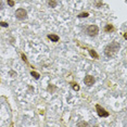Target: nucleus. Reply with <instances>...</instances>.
Here are the masks:
<instances>
[{
  "mask_svg": "<svg viewBox=\"0 0 127 127\" xmlns=\"http://www.w3.org/2000/svg\"><path fill=\"white\" fill-rule=\"evenodd\" d=\"M73 89H74V90H79V86H77V84H74V85H73Z\"/></svg>",
  "mask_w": 127,
  "mask_h": 127,
  "instance_id": "nucleus-13",
  "label": "nucleus"
},
{
  "mask_svg": "<svg viewBox=\"0 0 127 127\" xmlns=\"http://www.w3.org/2000/svg\"><path fill=\"white\" fill-rule=\"evenodd\" d=\"M48 4L50 5L51 8H56L57 7V1L56 0H48Z\"/></svg>",
  "mask_w": 127,
  "mask_h": 127,
  "instance_id": "nucleus-7",
  "label": "nucleus"
},
{
  "mask_svg": "<svg viewBox=\"0 0 127 127\" xmlns=\"http://www.w3.org/2000/svg\"><path fill=\"white\" fill-rule=\"evenodd\" d=\"M86 32H87L88 36L95 37V36L98 35V33H99V27H98L97 25H90V26L87 27V31Z\"/></svg>",
  "mask_w": 127,
  "mask_h": 127,
  "instance_id": "nucleus-2",
  "label": "nucleus"
},
{
  "mask_svg": "<svg viewBox=\"0 0 127 127\" xmlns=\"http://www.w3.org/2000/svg\"><path fill=\"white\" fill-rule=\"evenodd\" d=\"M15 18L20 20V21H23V20H26L27 18V12L26 10L24 9H18L15 11Z\"/></svg>",
  "mask_w": 127,
  "mask_h": 127,
  "instance_id": "nucleus-3",
  "label": "nucleus"
},
{
  "mask_svg": "<svg viewBox=\"0 0 127 127\" xmlns=\"http://www.w3.org/2000/svg\"><path fill=\"white\" fill-rule=\"evenodd\" d=\"M77 126H88V123L82 122V123H78V124H77Z\"/></svg>",
  "mask_w": 127,
  "mask_h": 127,
  "instance_id": "nucleus-12",
  "label": "nucleus"
},
{
  "mask_svg": "<svg viewBox=\"0 0 127 127\" xmlns=\"http://www.w3.org/2000/svg\"><path fill=\"white\" fill-rule=\"evenodd\" d=\"M89 53H90V56H91V57H94L95 59H98V57H99L96 52H95V51H92V50H89Z\"/></svg>",
  "mask_w": 127,
  "mask_h": 127,
  "instance_id": "nucleus-9",
  "label": "nucleus"
},
{
  "mask_svg": "<svg viewBox=\"0 0 127 127\" xmlns=\"http://www.w3.org/2000/svg\"><path fill=\"white\" fill-rule=\"evenodd\" d=\"M105 31L106 32H110V31H113V27L111 26V25H106L105 26Z\"/></svg>",
  "mask_w": 127,
  "mask_h": 127,
  "instance_id": "nucleus-11",
  "label": "nucleus"
},
{
  "mask_svg": "<svg viewBox=\"0 0 127 127\" xmlns=\"http://www.w3.org/2000/svg\"><path fill=\"white\" fill-rule=\"evenodd\" d=\"M22 58H23V60H24V61H26V57H25L24 54H23V56H22Z\"/></svg>",
  "mask_w": 127,
  "mask_h": 127,
  "instance_id": "nucleus-17",
  "label": "nucleus"
},
{
  "mask_svg": "<svg viewBox=\"0 0 127 127\" xmlns=\"http://www.w3.org/2000/svg\"><path fill=\"white\" fill-rule=\"evenodd\" d=\"M48 38L50 39L51 41H53V42L59 41V36H57V35H49V36H48Z\"/></svg>",
  "mask_w": 127,
  "mask_h": 127,
  "instance_id": "nucleus-6",
  "label": "nucleus"
},
{
  "mask_svg": "<svg viewBox=\"0 0 127 127\" xmlns=\"http://www.w3.org/2000/svg\"><path fill=\"white\" fill-rule=\"evenodd\" d=\"M84 82H85V84L87 86H92L95 84V78L91 75H87V76L85 77V79H84Z\"/></svg>",
  "mask_w": 127,
  "mask_h": 127,
  "instance_id": "nucleus-5",
  "label": "nucleus"
},
{
  "mask_svg": "<svg viewBox=\"0 0 127 127\" xmlns=\"http://www.w3.org/2000/svg\"><path fill=\"white\" fill-rule=\"evenodd\" d=\"M118 49H120V44H118V42H116V41L111 42V44L108 45L104 48V54H105V57H108V58L113 57L114 54L117 52Z\"/></svg>",
  "mask_w": 127,
  "mask_h": 127,
  "instance_id": "nucleus-1",
  "label": "nucleus"
},
{
  "mask_svg": "<svg viewBox=\"0 0 127 127\" xmlns=\"http://www.w3.org/2000/svg\"><path fill=\"white\" fill-rule=\"evenodd\" d=\"M0 25L3 27H8V23H4V22H0Z\"/></svg>",
  "mask_w": 127,
  "mask_h": 127,
  "instance_id": "nucleus-14",
  "label": "nucleus"
},
{
  "mask_svg": "<svg viewBox=\"0 0 127 127\" xmlns=\"http://www.w3.org/2000/svg\"><path fill=\"white\" fill-rule=\"evenodd\" d=\"M96 109H97V113H98V115H99L100 117H108L109 116V112L108 111H105L104 109L102 108V106H100L99 104H97L96 105Z\"/></svg>",
  "mask_w": 127,
  "mask_h": 127,
  "instance_id": "nucleus-4",
  "label": "nucleus"
},
{
  "mask_svg": "<svg viewBox=\"0 0 127 127\" xmlns=\"http://www.w3.org/2000/svg\"><path fill=\"white\" fill-rule=\"evenodd\" d=\"M8 3H9L11 7H13V5H14V2H13V1H11V0H9V1H8Z\"/></svg>",
  "mask_w": 127,
  "mask_h": 127,
  "instance_id": "nucleus-16",
  "label": "nucleus"
},
{
  "mask_svg": "<svg viewBox=\"0 0 127 127\" xmlns=\"http://www.w3.org/2000/svg\"><path fill=\"white\" fill-rule=\"evenodd\" d=\"M31 74H32V76H34V78H35V79H38V78H39V74L36 73V72H33V71H32Z\"/></svg>",
  "mask_w": 127,
  "mask_h": 127,
  "instance_id": "nucleus-8",
  "label": "nucleus"
},
{
  "mask_svg": "<svg viewBox=\"0 0 127 127\" xmlns=\"http://www.w3.org/2000/svg\"><path fill=\"white\" fill-rule=\"evenodd\" d=\"M89 15V14L87 12H85V13H80L79 15H78V18H87V16Z\"/></svg>",
  "mask_w": 127,
  "mask_h": 127,
  "instance_id": "nucleus-10",
  "label": "nucleus"
},
{
  "mask_svg": "<svg viewBox=\"0 0 127 127\" xmlns=\"http://www.w3.org/2000/svg\"><path fill=\"white\" fill-rule=\"evenodd\" d=\"M3 7H4V3L2 2V0H0V10L3 9Z\"/></svg>",
  "mask_w": 127,
  "mask_h": 127,
  "instance_id": "nucleus-15",
  "label": "nucleus"
}]
</instances>
